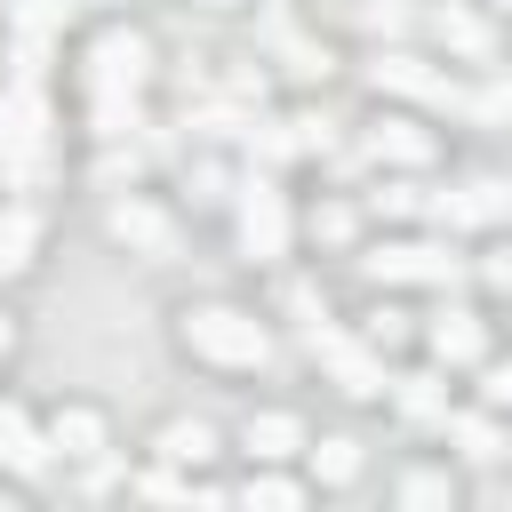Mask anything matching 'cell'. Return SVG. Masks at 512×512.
<instances>
[{
	"label": "cell",
	"mask_w": 512,
	"mask_h": 512,
	"mask_svg": "<svg viewBox=\"0 0 512 512\" xmlns=\"http://www.w3.org/2000/svg\"><path fill=\"white\" fill-rule=\"evenodd\" d=\"M312 352L336 368V384L352 392V400H368V392H384V368H376V352H360L352 336H336V328H312Z\"/></svg>",
	"instance_id": "6"
},
{
	"label": "cell",
	"mask_w": 512,
	"mask_h": 512,
	"mask_svg": "<svg viewBox=\"0 0 512 512\" xmlns=\"http://www.w3.org/2000/svg\"><path fill=\"white\" fill-rule=\"evenodd\" d=\"M104 224H112V240H120V248H136V256H168V248H176V216H168V208H152V200H136V192H128V200H112V216H104Z\"/></svg>",
	"instance_id": "5"
},
{
	"label": "cell",
	"mask_w": 512,
	"mask_h": 512,
	"mask_svg": "<svg viewBox=\"0 0 512 512\" xmlns=\"http://www.w3.org/2000/svg\"><path fill=\"white\" fill-rule=\"evenodd\" d=\"M96 8H112V0H96Z\"/></svg>",
	"instance_id": "26"
},
{
	"label": "cell",
	"mask_w": 512,
	"mask_h": 512,
	"mask_svg": "<svg viewBox=\"0 0 512 512\" xmlns=\"http://www.w3.org/2000/svg\"><path fill=\"white\" fill-rule=\"evenodd\" d=\"M48 448H64V456H104V416H96L88 400H64V408L48 416Z\"/></svg>",
	"instance_id": "9"
},
{
	"label": "cell",
	"mask_w": 512,
	"mask_h": 512,
	"mask_svg": "<svg viewBox=\"0 0 512 512\" xmlns=\"http://www.w3.org/2000/svg\"><path fill=\"white\" fill-rule=\"evenodd\" d=\"M432 352H440V360H480V352H488V336H480V320H472V312H448V320L432 328Z\"/></svg>",
	"instance_id": "15"
},
{
	"label": "cell",
	"mask_w": 512,
	"mask_h": 512,
	"mask_svg": "<svg viewBox=\"0 0 512 512\" xmlns=\"http://www.w3.org/2000/svg\"><path fill=\"white\" fill-rule=\"evenodd\" d=\"M160 456H168V464H208V456H216V424H200V416L160 424Z\"/></svg>",
	"instance_id": "13"
},
{
	"label": "cell",
	"mask_w": 512,
	"mask_h": 512,
	"mask_svg": "<svg viewBox=\"0 0 512 512\" xmlns=\"http://www.w3.org/2000/svg\"><path fill=\"white\" fill-rule=\"evenodd\" d=\"M64 8H72V0H16V56H24V80L40 72V48L64 32Z\"/></svg>",
	"instance_id": "8"
},
{
	"label": "cell",
	"mask_w": 512,
	"mask_h": 512,
	"mask_svg": "<svg viewBox=\"0 0 512 512\" xmlns=\"http://www.w3.org/2000/svg\"><path fill=\"white\" fill-rule=\"evenodd\" d=\"M400 496H408V504H448L456 488H448V472H408V480H400Z\"/></svg>",
	"instance_id": "19"
},
{
	"label": "cell",
	"mask_w": 512,
	"mask_h": 512,
	"mask_svg": "<svg viewBox=\"0 0 512 512\" xmlns=\"http://www.w3.org/2000/svg\"><path fill=\"white\" fill-rule=\"evenodd\" d=\"M200 8H240V0H200Z\"/></svg>",
	"instance_id": "25"
},
{
	"label": "cell",
	"mask_w": 512,
	"mask_h": 512,
	"mask_svg": "<svg viewBox=\"0 0 512 512\" xmlns=\"http://www.w3.org/2000/svg\"><path fill=\"white\" fill-rule=\"evenodd\" d=\"M488 280H496V288H512V248H504V256H488Z\"/></svg>",
	"instance_id": "23"
},
{
	"label": "cell",
	"mask_w": 512,
	"mask_h": 512,
	"mask_svg": "<svg viewBox=\"0 0 512 512\" xmlns=\"http://www.w3.org/2000/svg\"><path fill=\"white\" fill-rule=\"evenodd\" d=\"M312 472H320L328 488H344V480L360 472V440H344V432H336V440H320V448H312Z\"/></svg>",
	"instance_id": "17"
},
{
	"label": "cell",
	"mask_w": 512,
	"mask_h": 512,
	"mask_svg": "<svg viewBox=\"0 0 512 512\" xmlns=\"http://www.w3.org/2000/svg\"><path fill=\"white\" fill-rule=\"evenodd\" d=\"M368 272L376 280H456V256L448 248H424V240H392V248L368 256Z\"/></svg>",
	"instance_id": "7"
},
{
	"label": "cell",
	"mask_w": 512,
	"mask_h": 512,
	"mask_svg": "<svg viewBox=\"0 0 512 512\" xmlns=\"http://www.w3.org/2000/svg\"><path fill=\"white\" fill-rule=\"evenodd\" d=\"M40 248V216L32 208H0V280H16Z\"/></svg>",
	"instance_id": "12"
},
{
	"label": "cell",
	"mask_w": 512,
	"mask_h": 512,
	"mask_svg": "<svg viewBox=\"0 0 512 512\" xmlns=\"http://www.w3.org/2000/svg\"><path fill=\"white\" fill-rule=\"evenodd\" d=\"M40 136H48V104H40V88H32V80H16V88L0 96V160H8V168H24V160L40 152Z\"/></svg>",
	"instance_id": "4"
},
{
	"label": "cell",
	"mask_w": 512,
	"mask_h": 512,
	"mask_svg": "<svg viewBox=\"0 0 512 512\" xmlns=\"http://www.w3.org/2000/svg\"><path fill=\"white\" fill-rule=\"evenodd\" d=\"M376 160H400V168H416V160H432V136H424L416 120H384V128H376Z\"/></svg>",
	"instance_id": "14"
},
{
	"label": "cell",
	"mask_w": 512,
	"mask_h": 512,
	"mask_svg": "<svg viewBox=\"0 0 512 512\" xmlns=\"http://www.w3.org/2000/svg\"><path fill=\"white\" fill-rule=\"evenodd\" d=\"M8 344H16V328H8V320H0V352H8Z\"/></svg>",
	"instance_id": "24"
},
{
	"label": "cell",
	"mask_w": 512,
	"mask_h": 512,
	"mask_svg": "<svg viewBox=\"0 0 512 512\" xmlns=\"http://www.w3.org/2000/svg\"><path fill=\"white\" fill-rule=\"evenodd\" d=\"M376 88H400V96H440V80H432L416 56H384V64H376Z\"/></svg>",
	"instance_id": "16"
},
{
	"label": "cell",
	"mask_w": 512,
	"mask_h": 512,
	"mask_svg": "<svg viewBox=\"0 0 512 512\" xmlns=\"http://www.w3.org/2000/svg\"><path fill=\"white\" fill-rule=\"evenodd\" d=\"M488 408H512V368H488Z\"/></svg>",
	"instance_id": "22"
},
{
	"label": "cell",
	"mask_w": 512,
	"mask_h": 512,
	"mask_svg": "<svg viewBox=\"0 0 512 512\" xmlns=\"http://www.w3.org/2000/svg\"><path fill=\"white\" fill-rule=\"evenodd\" d=\"M400 408L408 416H440V376H408L400 384Z\"/></svg>",
	"instance_id": "18"
},
{
	"label": "cell",
	"mask_w": 512,
	"mask_h": 512,
	"mask_svg": "<svg viewBox=\"0 0 512 512\" xmlns=\"http://www.w3.org/2000/svg\"><path fill=\"white\" fill-rule=\"evenodd\" d=\"M456 440H464V456H496L504 440H496V424H480V416H464L456 424Z\"/></svg>",
	"instance_id": "21"
},
{
	"label": "cell",
	"mask_w": 512,
	"mask_h": 512,
	"mask_svg": "<svg viewBox=\"0 0 512 512\" xmlns=\"http://www.w3.org/2000/svg\"><path fill=\"white\" fill-rule=\"evenodd\" d=\"M240 248H248L256 264H280V256H288V200H280L272 184H248V192H240Z\"/></svg>",
	"instance_id": "3"
},
{
	"label": "cell",
	"mask_w": 512,
	"mask_h": 512,
	"mask_svg": "<svg viewBox=\"0 0 512 512\" xmlns=\"http://www.w3.org/2000/svg\"><path fill=\"white\" fill-rule=\"evenodd\" d=\"M240 440H248V456H256V464H280V456H296V448H304V424H296L288 408H264V416H248V432H240Z\"/></svg>",
	"instance_id": "10"
},
{
	"label": "cell",
	"mask_w": 512,
	"mask_h": 512,
	"mask_svg": "<svg viewBox=\"0 0 512 512\" xmlns=\"http://www.w3.org/2000/svg\"><path fill=\"white\" fill-rule=\"evenodd\" d=\"M0 464L8 472H40L48 464V432H32L24 408H0Z\"/></svg>",
	"instance_id": "11"
},
{
	"label": "cell",
	"mask_w": 512,
	"mask_h": 512,
	"mask_svg": "<svg viewBox=\"0 0 512 512\" xmlns=\"http://www.w3.org/2000/svg\"><path fill=\"white\" fill-rule=\"evenodd\" d=\"M144 72H152V40H144V32H120V24H112V32L88 48V88H96V96H136Z\"/></svg>",
	"instance_id": "2"
},
{
	"label": "cell",
	"mask_w": 512,
	"mask_h": 512,
	"mask_svg": "<svg viewBox=\"0 0 512 512\" xmlns=\"http://www.w3.org/2000/svg\"><path fill=\"white\" fill-rule=\"evenodd\" d=\"M184 352L216 360V368H264L272 360V328L240 304H192L184 312Z\"/></svg>",
	"instance_id": "1"
},
{
	"label": "cell",
	"mask_w": 512,
	"mask_h": 512,
	"mask_svg": "<svg viewBox=\"0 0 512 512\" xmlns=\"http://www.w3.org/2000/svg\"><path fill=\"white\" fill-rule=\"evenodd\" d=\"M296 496H304V488L280 480V472H256V480H248V504H296Z\"/></svg>",
	"instance_id": "20"
}]
</instances>
